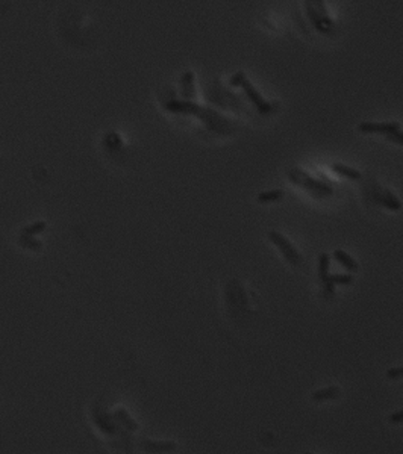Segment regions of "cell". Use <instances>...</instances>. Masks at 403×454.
<instances>
[{
    "label": "cell",
    "instance_id": "30bf717a",
    "mask_svg": "<svg viewBox=\"0 0 403 454\" xmlns=\"http://www.w3.org/2000/svg\"><path fill=\"white\" fill-rule=\"evenodd\" d=\"M282 197H284V191H281V190H273V191L261 193V194L258 196V202H259V203H272V202L281 200Z\"/></svg>",
    "mask_w": 403,
    "mask_h": 454
},
{
    "label": "cell",
    "instance_id": "6da1fadb",
    "mask_svg": "<svg viewBox=\"0 0 403 454\" xmlns=\"http://www.w3.org/2000/svg\"><path fill=\"white\" fill-rule=\"evenodd\" d=\"M231 83L232 85H235V86H241L243 89H244V94H246V97L253 103V106L258 109V112H261V114H273V112H276L278 109H279V103H275V102H267L262 96H261V93L259 91L240 73V74H237L235 77H232V80H231Z\"/></svg>",
    "mask_w": 403,
    "mask_h": 454
},
{
    "label": "cell",
    "instance_id": "9c48e42d",
    "mask_svg": "<svg viewBox=\"0 0 403 454\" xmlns=\"http://www.w3.org/2000/svg\"><path fill=\"white\" fill-rule=\"evenodd\" d=\"M329 277V254L322 253L319 257V279L322 283H325Z\"/></svg>",
    "mask_w": 403,
    "mask_h": 454
},
{
    "label": "cell",
    "instance_id": "5bb4252c",
    "mask_svg": "<svg viewBox=\"0 0 403 454\" xmlns=\"http://www.w3.org/2000/svg\"><path fill=\"white\" fill-rule=\"evenodd\" d=\"M387 377L388 379H400L403 377V367H396L387 371Z\"/></svg>",
    "mask_w": 403,
    "mask_h": 454
},
{
    "label": "cell",
    "instance_id": "7c38bea8",
    "mask_svg": "<svg viewBox=\"0 0 403 454\" xmlns=\"http://www.w3.org/2000/svg\"><path fill=\"white\" fill-rule=\"evenodd\" d=\"M328 279L334 285H350V283H353V277L350 274H329Z\"/></svg>",
    "mask_w": 403,
    "mask_h": 454
},
{
    "label": "cell",
    "instance_id": "3957f363",
    "mask_svg": "<svg viewBox=\"0 0 403 454\" xmlns=\"http://www.w3.org/2000/svg\"><path fill=\"white\" fill-rule=\"evenodd\" d=\"M290 179L293 180V184L302 185L303 188L316 193V194H332V188H329L323 184H319L317 180L311 179L308 174H305L299 168H294V170L290 171Z\"/></svg>",
    "mask_w": 403,
    "mask_h": 454
},
{
    "label": "cell",
    "instance_id": "4fadbf2b",
    "mask_svg": "<svg viewBox=\"0 0 403 454\" xmlns=\"http://www.w3.org/2000/svg\"><path fill=\"white\" fill-rule=\"evenodd\" d=\"M385 138H387L388 141H391V143H396V144H399V146H403V132H402L400 129L396 130V132H393V133L385 135Z\"/></svg>",
    "mask_w": 403,
    "mask_h": 454
},
{
    "label": "cell",
    "instance_id": "52a82bcc",
    "mask_svg": "<svg viewBox=\"0 0 403 454\" xmlns=\"http://www.w3.org/2000/svg\"><path fill=\"white\" fill-rule=\"evenodd\" d=\"M332 171L343 176V177H347V179H352V180H360L361 179V173L355 170V168H350L347 165H343V164H334L332 165Z\"/></svg>",
    "mask_w": 403,
    "mask_h": 454
},
{
    "label": "cell",
    "instance_id": "8992f818",
    "mask_svg": "<svg viewBox=\"0 0 403 454\" xmlns=\"http://www.w3.org/2000/svg\"><path fill=\"white\" fill-rule=\"evenodd\" d=\"M379 202H381V205L385 206L387 209H391V211H400V209H402V205H400V202L397 200V197H396L391 191H388V190H382V194H381V197H379Z\"/></svg>",
    "mask_w": 403,
    "mask_h": 454
},
{
    "label": "cell",
    "instance_id": "7a4b0ae2",
    "mask_svg": "<svg viewBox=\"0 0 403 454\" xmlns=\"http://www.w3.org/2000/svg\"><path fill=\"white\" fill-rule=\"evenodd\" d=\"M268 238H270V241L279 248V251L284 254V257L288 260L290 265L297 266V265L302 262V257H300L297 248H296V247H294L282 233H279V232H276V230H270V232H268Z\"/></svg>",
    "mask_w": 403,
    "mask_h": 454
},
{
    "label": "cell",
    "instance_id": "8fae6325",
    "mask_svg": "<svg viewBox=\"0 0 403 454\" xmlns=\"http://www.w3.org/2000/svg\"><path fill=\"white\" fill-rule=\"evenodd\" d=\"M46 226H47V224L44 223V221H36V223H32V224L26 226L24 229H23V235L35 236V235H38V233H41V232L46 230Z\"/></svg>",
    "mask_w": 403,
    "mask_h": 454
},
{
    "label": "cell",
    "instance_id": "9a60e30c",
    "mask_svg": "<svg viewBox=\"0 0 403 454\" xmlns=\"http://www.w3.org/2000/svg\"><path fill=\"white\" fill-rule=\"evenodd\" d=\"M390 423H391V424H402V423H403V411L394 412V414L390 417Z\"/></svg>",
    "mask_w": 403,
    "mask_h": 454
},
{
    "label": "cell",
    "instance_id": "277c9868",
    "mask_svg": "<svg viewBox=\"0 0 403 454\" xmlns=\"http://www.w3.org/2000/svg\"><path fill=\"white\" fill-rule=\"evenodd\" d=\"M400 129V124L397 121H384V123H375V121H363L358 126V130L363 133H381L388 135Z\"/></svg>",
    "mask_w": 403,
    "mask_h": 454
},
{
    "label": "cell",
    "instance_id": "5b68a950",
    "mask_svg": "<svg viewBox=\"0 0 403 454\" xmlns=\"http://www.w3.org/2000/svg\"><path fill=\"white\" fill-rule=\"evenodd\" d=\"M334 257H335V260H337L340 265H343L347 271H350V272L358 271V263H356V260H355L350 254H347L346 251H343V250H335V251H334Z\"/></svg>",
    "mask_w": 403,
    "mask_h": 454
},
{
    "label": "cell",
    "instance_id": "ba28073f",
    "mask_svg": "<svg viewBox=\"0 0 403 454\" xmlns=\"http://www.w3.org/2000/svg\"><path fill=\"white\" fill-rule=\"evenodd\" d=\"M338 395H340V389L337 386H331V388L316 391L314 394H312V400L314 401H326V400H334Z\"/></svg>",
    "mask_w": 403,
    "mask_h": 454
}]
</instances>
